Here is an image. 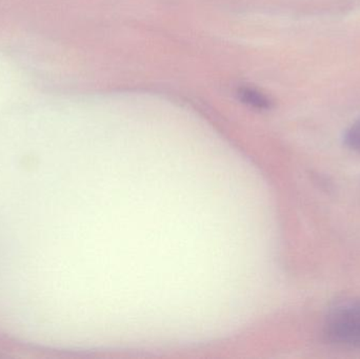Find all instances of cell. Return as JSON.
<instances>
[{"mask_svg":"<svg viewBox=\"0 0 360 359\" xmlns=\"http://www.w3.org/2000/svg\"><path fill=\"white\" fill-rule=\"evenodd\" d=\"M238 95L245 105H249L254 109L268 110L272 105V103L266 95L254 88L243 86L239 89Z\"/></svg>","mask_w":360,"mask_h":359,"instance_id":"6da1fadb","label":"cell"}]
</instances>
